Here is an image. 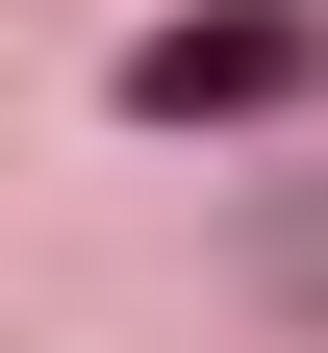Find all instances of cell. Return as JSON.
Listing matches in <instances>:
<instances>
[{
	"label": "cell",
	"instance_id": "obj_1",
	"mask_svg": "<svg viewBox=\"0 0 328 353\" xmlns=\"http://www.w3.org/2000/svg\"><path fill=\"white\" fill-rule=\"evenodd\" d=\"M102 101L126 126H278V101H328V0H177V26H126Z\"/></svg>",
	"mask_w": 328,
	"mask_h": 353
}]
</instances>
